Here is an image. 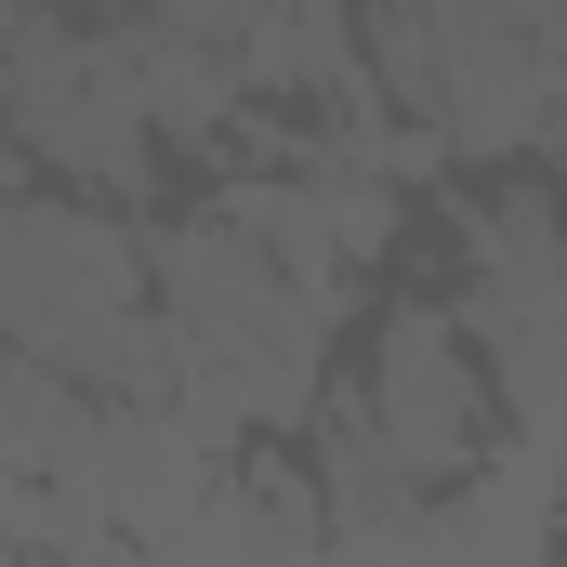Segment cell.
<instances>
[{"label":"cell","mask_w":567,"mask_h":567,"mask_svg":"<svg viewBox=\"0 0 567 567\" xmlns=\"http://www.w3.org/2000/svg\"><path fill=\"white\" fill-rule=\"evenodd\" d=\"M0 317H13V357L80 383L93 410L185 396V357H172V317H158V238H133L120 198L13 185V212H0Z\"/></svg>","instance_id":"1"},{"label":"cell","mask_w":567,"mask_h":567,"mask_svg":"<svg viewBox=\"0 0 567 567\" xmlns=\"http://www.w3.org/2000/svg\"><path fill=\"white\" fill-rule=\"evenodd\" d=\"M330 303L343 290L290 278L225 198L158 225V317H172V357H185V410L225 449L330 410Z\"/></svg>","instance_id":"2"},{"label":"cell","mask_w":567,"mask_h":567,"mask_svg":"<svg viewBox=\"0 0 567 567\" xmlns=\"http://www.w3.org/2000/svg\"><path fill=\"white\" fill-rule=\"evenodd\" d=\"M555 567H567V555H555Z\"/></svg>","instance_id":"7"},{"label":"cell","mask_w":567,"mask_h":567,"mask_svg":"<svg viewBox=\"0 0 567 567\" xmlns=\"http://www.w3.org/2000/svg\"><path fill=\"white\" fill-rule=\"evenodd\" d=\"M462 330L488 343V370H502V410L528 449H567V212L555 185H488L475 212H462Z\"/></svg>","instance_id":"4"},{"label":"cell","mask_w":567,"mask_h":567,"mask_svg":"<svg viewBox=\"0 0 567 567\" xmlns=\"http://www.w3.org/2000/svg\"><path fill=\"white\" fill-rule=\"evenodd\" d=\"M13 145H27V185H80V198H120L133 212L158 185V106H145V40L133 13H13Z\"/></svg>","instance_id":"3"},{"label":"cell","mask_w":567,"mask_h":567,"mask_svg":"<svg viewBox=\"0 0 567 567\" xmlns=\"http://www.w3.org/2000/svg\"><path fill=\"white\" fill-rule=\"evenodd\" d=\"M343 396L370 410V435L423 475L435 502L462 488V475H488L502 462V370H488V343L462 330V303H435V290H396L383 317H370V343H357V370H343Z\"/></svg>","instance_id":"5"},{"label":"cell","mask_w":567,"mask_h":567,"mask_svg":"<svg viewBox=\"0 0 567 567\" xmlns=\"http://www.w3.org/2000/svg\"><path fill=\"white\" fill-rule=\"evenodd\" d=\"M133 27H158V40H198V53H251V27H265V0H133Z\"/></svg>","instance_id":"6"}]
</instances>
